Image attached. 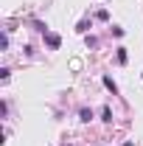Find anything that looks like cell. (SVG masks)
<instances>
[{"label": "cell", "mask_w": 143, "mask_h": 146, "mask_svg": "<svg viewBox=\"0 0 143 146\" xmlns=\"http://www.w3.org/2000/svg\"><path fill=\"white\" fill-rule=\"evenodd\" d=\"M90 118H93V110H87V107H81V110H79V121H84V124H87Z\"/></svg>", "instance_id": "3957f363"}, {"label": "cell", "mask_w": 143, "mask_h": 146, "mask_svg": "<svg viewBox=\"0 0 143 146\" xmlns=\"http://www.w3.org/2000/svg\"><path fill=\"white\" fill-rule=\"evenodd\" d=\"M118 62L126 65V48H118Z\"/></svg>", "instance_id": "5b68a950"}, {"label": "cell", "mask_w": 143, "mask_h": 146, "mask_svg": "<svg viewBox=\"0 0 143 146\" xmlns=\"http://www.w3.org/2000/svg\"><path fill=\"white\" fill-rule=\"evenodd\" d=\"M45 45H48V48H59V45H62V39H59V34H48V31H45Z\"/></svg>", "instance_id": "6da1fadb"}, {"label": "cell", "mask_w": 143, "mask_h": 146, "mask_svg": "<svg viewBox=\"0 0 143 146\" xmlns=\"http://www.w3.org/2000/svg\"><path fill=\"white\" fill-rule=\"evenodd\" d=\"M101 121H107V124L112 121V110H109V107H104V110H101Z\"/></svg>", "instance_id": "277c9868"}, {"label": "cell", "mask_w": 143, "mask_h": 146, "mask_svg": "<svg viewBox=\"0 0 143 146\" xmlns=\"http://www.w3.org/2000/svg\"><path fill=\"white\" fill-rule=\"evenodd\" d=\"M101 82H104V87H107V90H112V96H115V93H118V84H115V82H112V76H104V79H101Z\"/></svg>", "instance_id": "7a4b0ae2"}]
</instances>
